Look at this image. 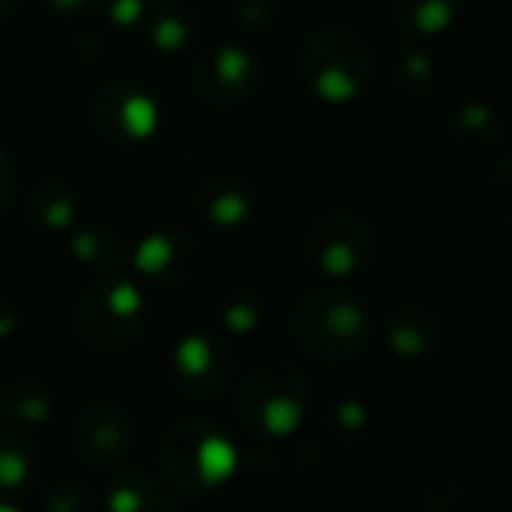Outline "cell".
Instances as JSON below:
<instances>
[{"label":"cell","instance_id":"6da1fadb","mask_svg":"<svg viewBox=\"0 0 512 512\" xmlns=\"http://www.w3.org/2000/svg\"><path fill=\"white\" fill-rule=\"evenodd\" d=\"M310 408H314V380L290 356L258 359L237 384V422L265 443L297 436L307 425Z\"/></svg>","mask_w":512,"mask_h":512},{"label":"cell","instance_id":"7a4b0ae2","mask_svg":"<svg viewBox=\"0 0 512 512\" xmlns=\"http://www.w3.org/2000/svg\"><path fill=\"white\" fill-rule=\"evenodd\" d=\"M241 464V450L213 418H182L164 429L157 446L161 481L178 499H206L220 492Z\"/></svg>","mask_w":512,"mask_h":512},{"label":"cell","instance_id":"3957f363","mask_svg":"<svg viewBox=\"0 0 512 512\" xmlns=\"http://www.w3.org/2000/svg\"><path fill=\"white\" fill-rule=\"evenodd\" d=\"M300 84L324 105H349L370 91L377 77V49L352 25L314 28L297 53Z\"/></svg>","mask_w":512,"mask_h":512},{"label":"cell","instance_id":"277c9868","mask_svg":"<svg viewBox=\"0 0 512 512\" xmlns=\"http://www.w3.org/2000/svg\"><path fill=\"white\" fill-rule=\"evenodd\" d=\"M293 342L317 363H352L373 342V314L356 293L317 286L293 307Z\"/></svg>","mask_w":512,"mask_h":512},{"label":"cell","instance_id":"5b68a950","mask_svg":"<svg viewBox=\"0 0 512 512\" xmlns=\"http://www.w3.org/2000/svg\"><path fill=\"white\" fill-rule=\"evenodd\" d=\"M70 324L84 349L98 356H122L147 331V297L129 276L95 279L77 293Z\"/></svg>","mask_w":512,"mask_h":512},{"label":"cell","instance_id":"8992f818","mask_svg":"<svg viewBox=\"0 0 512 512\" xmlns=\"http://www.w3.org/2000/svg\"><path fill=\"white\" fill-rule=\"evenodd\" d=\"M300 248L310 269L328 279L359 276L380 255V230L359 209H328L304 227Z\"/></svg>","mask_w":512,"mask_h":512},{"label":"cell","instance_id":"52a82bcc","mask_svg":"<svg viewBox=\"0 0 512 512\" xmlns=\"http://www.w3.org/2000/svg\"><path fill=\"white\" fill-rule=\"evenodd\" d=\"M265 63L241 42H216L196 53L189 67V88L209 108H241L258 95Z\"/></svg>","mask_w":512,"mask_h":512},{"label":"cell","instance_id":"ba28073f","mask_svg":"<svg viewBox=\"0 0 512 512\" xmlns=\"http://www.w3.org/2000/svg\"><path fill=\"white\" fill-rule=\"evenodd\" d=\"M88 122L98 140H105L108 147H140L161 126V102L143 84L119 77V81H108L95 91L88 105Z\"/></svg>","mask_w":512,"mask_h":512},{"label":"cell","instance_id":"9c48e42d","mask_svg":"<svg viewBox=\"0 0 512 512\" xmlns=\"http://www.w3.org/2000/svg\"><path fill=\"white\" fill-rule=\"evenodd\" d=\"M237 352L227 338L209 331H189L168 352V380L182 398L213 401L234 384Z\"/></svg>","mask_w":512,"mask_h":512},{"label":"cell","instance_id":"30bf717a","mask_svg":"<svg viewBox=\"0 0 512 512\" xmlns=\"http://www.w3.org/2000/svg\"><path fill=\"white\" fill-rule=\"evenodd\" d=\"M70 450L77 464L105 474L122 467L136 450V418L126 405L112 398L91 401L70 425Z\"/></svg>","mask_w":512,"mask_h":512},{"label":"cell","instance_id":"8fae6325","mask_svg":"<svg viewBox=\"0 0 512 512\" xmlns=\"http://www.w3.org/2000/svg\"><path fill=\"white\" fill-rule=\"evenodd\" d=\"M129 269H136L147 283L161 286V290H182V286L196 283L199 272L206 269V244L196 230L168 223L133 244Z\"/></svg>","mask_w":512,"mask_h":512},{"label":"cell","instance_id":"7c38bea8","mask_svg":"<svg viewBox=\"0 0 512 512\" xmlns=\"http://www.w3.org/2000/svg\"><path fill=\"white\" fill-rule=\"evenodd\" d=\"M192 203L199 216L216 230H241L255 220L258 213V192L237 171H209L192 189Z\"/></svg>","mask_w":512,"mask_h":512},{"label":"cell","instance_id":"4fadbf2b","mask_svg":"<svg viewBox=\"0 0 512 512\" xmlns=\"http://www.w3.org/2000/svg\"><path fill=\"white\" fill-rule=\"evenodd\" d=\"M380 331H384V345L398 359H425L443 345V317L422 300L391 307Z\"/></svg>","mask_w":512,"mask_h":512},{"label":"cell","instance_id":"5bb4252c","mask_svg":"<svg viewBox=\"0 0 512 512\" xmlns=\"http://www.w3.org/2000/svg\"><path fill=\"white\" fill-rule=\"evenodd\" d=\"M81 196L67 178L42 175L25 189L21 199V216L28 220V227H35L39 234H67V230L81 227Z\"/></svg>","mask_w":512,"mask_h":512},{"label":"cell","instance_id":"9a60e30c","mask_svg":"<svg viewBox=\"0 0 512 512\" xmlns=\"http://www.w3.org/2000/svg\"><path fill=\"white\" fill-rule=\"evenodd\" d=\"M143 39L161 56H182L203 39V11L192 0H154Z\"/></svg>","mask_w":512,"mask_h":512},{"label":"cell","instance_id":"2e32d148","mask_svg":"<svg viewBox=\"0 0 512 512\" xmlns=\"http://www.w3.org/2000/svg\"><path fill=\"white\" fill-rule=\"evenodd\" d=\"M60 394L39 373H14L0 387V415L14 429H46L56 418Z\"/></svg>","mask_w":512,"mask_h":512},{"label":"cell","instance_id":"e0dca14e","mask_svg":"<svg viewBox=\"0 0 512 512\" xmlns=\"http://www.w3.org/2000/svg\"><path fill=\"white\" fill-rule=\"evenodd\" d=\"M70 255L77 265L98 272V279L105 276H126L129 262H133V244L126 241L119 227L105 220L81 223L70 237Z\"/></svg>","mask_w":512,"mask_h":512},{"label":"cell","instance_id":"ac0fdd59","mask_svg":"<svg viewBox=\"0 0 512 512\" xmlns=\"http://www.w3.org/2000/svg\"><path fill=\"white\" fill-rule=\"evenodd\" d=\"M464 14V0H391L394 28L408 39V46H422L425 39L446 35Z\"/></svg>","mask_w":512,"mask_h":512},{"label":"cell","instance_id":"d6986e66","mask_svg":"<svg viewBox=\"0 0 512 512\" xmlns=\"http://www.w3.org/2000/svg\"><path fill=\"white\" fill-rule=\"evenodd\" d=\"M509 136L506 119L492 102H464L450 119V140L467 154H488V150L502 147Z\"/></svg>","mask_w":512,"mask_h":512},{"label":"cell","instance_id":"ffe728a7","mask_svg":"<svg viewBox=\"0 0 512 512\" xmlns=\"http://www.w3.org/2000/svg\"><path fill=\"white\" fill-rule=\"evenodd\" d=\"M105 512H178V502L150 471H126L105 488Z\"/></svg>","mask_w":512,"mask_h":512},{"label":"cell","instance_id":"44dd1931","mask_svg":"<svg viewBox=\"0 0 512 512\" xmlns=\"http://www.w3.org/2000/svg\"><path fill=\"white\" fill-rule=\"evenodd\" d=\"M439 84V63L436 56L429 53L425 46H405L394 63V74H391V88L398 98L405 102H422L436 91Z\"/></svg>","mask_w":512,"mask_h":512},{"label":"cell","instance_id":"7402d4cb","mask_svg":"<svg viewBox=\"0 0 512 512\" xmlns=\"http://www.w3.org/2000/svg\"><path fill=\"white\" fill-rule=\"evenodd\" d=\"M269 317V300L262 297L251 286H237V290L223 293L220 304H216V321H220V331L230 338H248L255 335L258 328Z\"/></svg>","mask_w":512,"mask_h":512},{"label":"cell","instance_id":"603a6c76","mask_svg":"<svg viewBox=\"0 0 512 512\" xmlns=\"http://www.w3.org/2000/svg\"><path fill=\"white\" fill-rule=\"evenodd\" d=\"M370 429V411L359 398H342L321 415V450H349Z\"/></svg>","mask_w":512,"mask_h":512},{"label":"cell","instance_id":"cb8c5ba5","mask_svg":"<svg viewBox=\"0 0 512 512\" xmlns=\"http://www.w3.org/2000/svg\"><path fill=\"white\" fill-rule=\"evenodd\" d=\"M39 474V453L18 432H0V492H21Z\"/></svg>","mask_w":512,"mask_h":512},{"label":"cell","instance_id":"d4e9b609","mask_svg":"<svg viewBox=\"0 0 512 512\" xmlns=\"http://www.w3.org/2000/svg\"><path fill=\"white\" fill-rule=\"evenodd\" d=\"M467 499V488L460 485V478H429L418 488L415 506L418 512H460Z\"/></svg>","mask_w":512,"mask_h":512},{"label":"cell","instance_id":"484cf974","mask_svg":"<svg viewBox=\"0 0 512 512\" xmlns=\"http://www.w3.org/2000/svg\"><path fill=\"white\" fill-rule=\"evenodd\" d=\"M488 209L495 213V220L512 227V150L495 161L488 175Z\"/></svg>","mask_w":512,"mask_h":512},{"label":"cell","instance_id":"4316f807","mask_svg":"<svg viewBox=\"0 0 512 512\" xmlns=\"http://www.w3.org/2000/svg\"><path fill=\"white\" fill-rule=\"evenodd\" d=\"M39 512H98L95 492H91L88 481H77V478L60 481V485L42 499Z\"/></svg>","mask_w":512,"mask_h":512},{"label":"cell","instance_id":"83f0119b","mask_svg":"<svg viewBox=\"0 0 512 512\" xmlns=\"http://www.w3.org/2000/svg\"><path fill=\"white\" fill-rule=\"evenodd\" d=\"M150 4L154 0H105V14H108V25L122 35H143L150 18Z\"/></svg>","mask_w":512,"mask_h":512},{"label":"cell","instance_id":"f1b7e54d","mask_svg":"<svg viewBox=\"0 0 512 512\" xmlns=\"http://www.w3.org/2000/svg\"><path fill=\"white\" fill-rule=\"evenodd\" d=\"M279 18V4L276 0H234V25L241 32H269Z\"/></svg>","mask_w":512,"mask_h":512},{"label":"cell","instance_id":"f546056e","mask_svg":"<svg viewBox=\"0 0 512 512\" xmlns=\"http://www.w3.org/2000/svg\"><path fill=\"white\" fill-rule=\"evenodd\" d=\"M18 199V161L11 150L0 143V213Z\"/></svg>","mask_w":512,"mask_h":512},{"label":"cell","instance_id":"4dcf8cb0","mask_svg":"<svg viewBox=\"0 0 512 512\" xmlns=\"http://www.w3.org/2000/svg\"><path fill=\"white\" fill-rule=\"evenodd\" d=\"M39 4L46 7L49 14H56V18L84 21L88 14H95L98 7L105 4V0H39Z\"/></svg>","mask_w":512,"mask_h":512},{"label":"cell","instance_id":"1f68e13d","mask_svg":"<svg viewBox=\"0 0 512 512\" xmlns=\"http://www.w3.org/2000/svg\"><path fill=\"white\" fill-rule=\"evenodd\" d=\"M21 328V310L11 297H0V342L14 335Z\"/></svg>","mask_w":512,"mask_h":512},{"label":"cell","instance_id":"d6a6232c","mask_svg":"<svg viewBox=\"0 0 512 512\" xmlns=\"http://www.w3.org/2000/svg\"><path fill=\"white\" fill-rule=\"evenodd\" d=\"M21 4H25V0H0V25H7V21L21 11Z\"/></svg>","mask_w":512,"mask_h":512},{"label":"cell","instance_id":"836d02e7","mask_svg":"<svg viewBox=\"0 0 512 512\" xmlns=\"http://www.w3.org/2000/svg\"><path fill=\"white\" fill-rule=\"evenodd\" d=\"M0 512H21V509H18V506H11V502L0 499Z\"/></svg>","mask_w":512,"mask_h":512},{"label":"cell","instance_id":"e575fe53","mask_svg":"<svg viewBox=\"0 0 512 512\" xmlns=\"http://www.w3.org/2000/svg\"><path fill=\"white\" fill-rule=\"evenodd\" d=\"M509 450H512V425H509Z\"/></svg>","mask_w":512,"mask_h":512},{"label":"cell","instance_id":"d590c367","mask_svg":"<svg viewBox=\"0 0 512 512\" xmlns=\"http://www.w3.org/2000/svg\"><path fill=\"white\" fill-rule=\"evenodd\" d=\"M178 512H185V509H178Z\"/></svg>","mask_w":512,"mask_h":512}]
</instances>
